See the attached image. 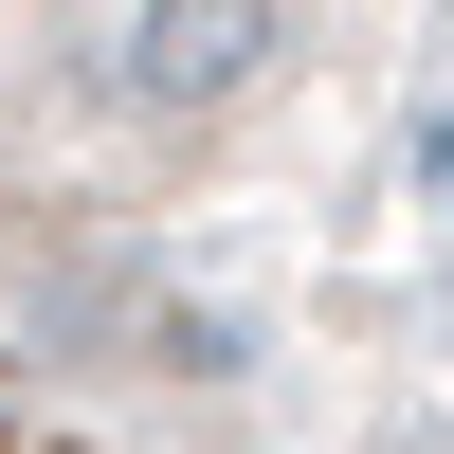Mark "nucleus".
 Wrapping results in <instances>:
<instances>
[{"instance_id": "nucleus-1", "label": "nucleus", "mask_w": 454, "mask_h": 454, "mask_svg": "<svg viewBox=\"0 0 454 454\" xmlns=\"http://www.w3.org/2000/svg\"><path fill=\"white\" fill-rule=\"evenodd\" d=\"M273 36H291V0H145L128 19V91L145 109H218V91L273 73Z\"/></svg>"}]
</instances>
